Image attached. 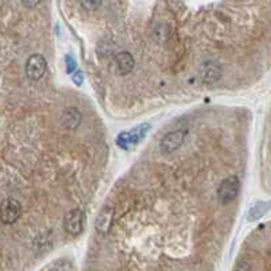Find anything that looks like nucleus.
Segmentation results:
<instances>
[{"label":"nucleus","instance_id":"nucleus-7","mask_svg":"<svg viewBox=\"0 0 271 271\" xmlns=\"http://www.w3.org/2000/svg\"><path fill=\"white\" fill-rule=\"evenodd\" d=\"M113 215H115V208L112 205H105L101 209L95 220V230L98 235L106 236L109 233L113 223Z\"/></svg>","mask_w":271,"mask_h":271},{"label":"nucleus","instance_id":"nucleus-16","mask_svg":"<svg viewBox=\"0 0 271 271\" xmlns=\"http://www.w3.org/2000/svg\"><path fill=\"white\" fill-rule=\"evenodd\" d=\"M23 2V5L26 6V8H29V9H33V8H36L37 5L41 2V0H22Z\"/></svg>","mask_w":271,"mask_h":271},{"label":"nucleus","instance_id":"nucleus-11","mask_svg":"<svg viewBox=\"0 0 271 271\" xmlns=\"http://www.w3.org/2000/svg\"><path fill=\"white\" fill-rule=\"evenodd\" d=\"M271 204L270 202H263V201H258V202H254L251 208L249 209V213H247V220L249 222H254V220H258L261 216H264L265 213L270 211Z\"/></svg>","mask_w":271,"mask_h":271},{"label":"nucleus","instance_id":"nucleus-10","mask_svg":"<svg viewBox=\"0 0 271 271\" xmlns=\"http://www.w3.org/2000/svg\"><path fill=\"white\" fill-rule=\"evenodd\" d=\"M115 66H116V72L122 76H125L127 73H130L134 68V58L130 52L122 51L116 54L115 57Z\"/></svg>","mask_w":271,"mask_h":271},{"label":"nucleus","instance_id":"nucleus-8","mask_svg":"<svg viewBox=\"0 0 271 271\" xmlns=\"http://www.w3.org/2000/svg\"><path fill=\"white\" fill-rule=\"evenodd\" d=\"M82 122V113L78 108L69 106L61 115V125L66 130H76Z\"/></svg>","mask_w":271,"mask_h":271},{"label":"nucleus","instance_id":"nucleus-2","mask_svg":"<svg viewBox=\"0 0 271 271\" xmlns=\"http://www.w3.org/2000/svg\"><path fill=\"white\" fill-rule=\"evenodd\" d=\"M85 227V213L79 208H75L66 213L64 218V229L68 235L79 236Z\"/></svg>","mask_w":271,"mask_h":271},{"label":"nucleus","instance_id":"nucleus-1","mask_svg":"<svg viewBox=\"0 0 271 271\" xmlns=\"http://www.w3.org/2000/svg\"><path fill=\"white\" fill-rule=\"evenodd\" d=\"M239 188H240V183L237 176L230 175L225 178L218 188V199L220 204L229 205L230 202H233L239 195Z\"/></svg>","mask_w":271,"mask_h":271},{"label":"nucleus","instance_id":"nucleus-3","mask_svg":"<svg viewBox=\"0 0 271 271\" xmlns=\"http://www.w3.org/2000/svg\"><path fill=\"white\" fill-rule=\"evenodd\" d=\"M150 130V125H141L136 129H132L129 132H123L119 134L118 140V146L123 150H129L130 147L139 144L141 140L144 139V136L147 134V132Z\"/></svg>","mask_w":271,"mask_h":271},{"label":"nucleus","instance_id":"nucleus-4","mask_svg":"<svg viewBox=\"0 0 271 271\" xmlns=\"http://www.w3.org/2000/svg\"><path fill=\"white\" fill-rule=\"evenodd\" d=\"M22 215V205L15 198H6L0 204V220L5 225H13Z\"/></svg>","mask_w":271,"mask_h":271},{"label":"nucleus","instance_id":"nucleus-6","mask_svg":"<svg viewBox=\"0 0 271 271\" xmlns=\"http://www.w3.org/2000/svg\"><path fill=\"white\" fill-rule=\"evenodd\" d=\"M185 136H187V130H185V129L167 133V134L161 139V143H160V150H161V153L168 155V154H172L174 151H176L179 147L183 146Z\"/></svg>","mask_w":271,"mask_h":271},{"label":"nucleus","instance_id":"nucleus-5","mask_svg":"<svg viewBox=\"0 0 271 271\" xmlns=\"http://www.w3.org/2000/svg\"><path fill=\"white\" fill-rule=\"evenodd\" d=\"M47 71V59L41 54L31 55L26 62V75L31 81H38L44 76Z\"/></svg>","mask_w":271,"mask_h":271},{"label":"nucleus","instance_id":"nucleus-13","mask_svg":"<svg viewBox=\"0 0 271 271\" xmlns=\"http://www.w3.org/2000/svg\"><path fill=\"white\" fill-rule=\"evenodd\" d=\"M65 65H66V72L72 73L76 69V61L73 58L72 55H66L65 57Z\"/></svg>","mask_w":271,"mask_h":271},{"label":"nucleus","instance_id":"nucleus-9","mask_svg":"<svg viewBox=\"0 0 271 271\" xmlns=\"http://www.w3.org/2000/svg\"><path fill=\"white\" fill-rule=\"evenodd\" d=\"M201 76L205 83H215L222 76V66L216 61H205L201 68Z\"/></svg>","mask_w":271,"mask_h":271},{"label":"nucleus","instance_id":"nucleus-12","mask_svg":"<svg viewBox=\"0 0 271 271\" xmlns=\"http://www.w3.org/2000/svg\"><path fill=\"white\" fill-rule=\"evenodd\" d=\"M79 3L86 12H95V10L101 8L102 0H79Z\"/></svg>","mask_w":271,"mask_h":271},{"label":"nucleus","instance_id":"nucleus-14","mask_svg":"<svg viewBox=\"0 0 271 271\" xmlns=\"http://www.w3.org/2000/svg\"><path fill=\"white\" fill-rule=\"evenodd\" d=\"M235 271H251V265L247 260H240L239 263L236 264Z\"/></svg>","mask_w":271,"mask_h":271},{"label":"nucleus","instance_id":"nucleus-15","mask_svg":"<svg viewBox=\"0 0 271 271\" xmlns=\"http://www.w3.org/2000/svg\"><path fill=\"white\" fill-rule=\"evenodd\" d=\"M72 81H73V83L76 85V86H81L82 82H83V73L82 72L75 73V75L72 76Z\"/></svg>","mask_w":271,"mask_h":271}]
</instances>
